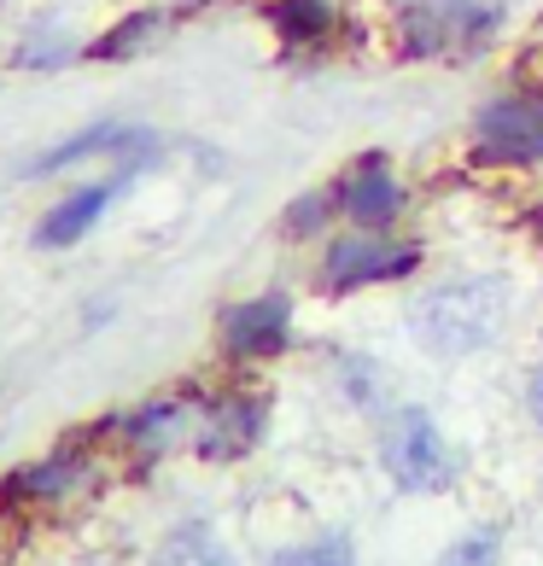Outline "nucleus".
<instances>
[{"label": "nucleus", "instance_id": "11", "mask_svg": "<svg viewBox=\"0 0 543 566\" xmlns=\"http://www.w3.org/2000/svg\"><path fill=\"white\" fill-rule=\"evenodd\" d=\"M258 421H263V415H258V403H246V397H240V403H222L211 415V427H205V444L199 450L205 455H240L258 438Z\"/></svg>", "mask_w": 543, "mask_h": 566}, {"label": "nucleus", "instance_id": "9", "mask_svg": "<svg viewBox=\"0 0 543 566\" xmlns=\"http://www.w3.org/2000/svg\"><path fill=\"white\" fill-rule=\"evenodd\" d=\"M153 146V135L146 129H129V123H94V129H82V135H71L65 146H53L48 158H35L30 164V176H53V170H65V164H76V158H94V153H146Z\"/></svg>", "mask_w": 543, "mask_h": 566}, {"label": "nucleus", "instance_id": "18", "mask_svg": "<svg viewBox=\"0 0 543 566\" xmlns=\"http://www.w3.org/2000/svg\"><path fill=\"white\" fill-rule=\"evenodd\" d=\"M526 403H532V421L543 427V368H532V380H526Z\"/></svg>", "mask_w": 543, "mask_h": 566}, {"label": "nucleus", "instance_id": "10", "mask_svg": "<svg viewBox=\"0 0 543 566\" xmlns=\"http://www.w3.org/2000/svg\"><path fill=\"white\" fill-rule=\"evenodd\" d=\"M263 18L275 24L281 41H292V48H304V41H322L333 30V7L327 0H269Z\"/></svg>", "mask_w": 543, "mask_h": 566}, {"label": "nucleus", "instance_id": "1", "mask_svg": "<svg viewBox=\"0 0 543 566\" xmlns=\"http://www.w3.org/2000/svg\"><path fill=\"white\" fill-rule=\"evenodd\" d=\"M509 322V286L497 275H462L432 286L421 304L409 310V327L432 356H473L485 350Z\"/></svg>", "mask_w": 543, "mask_h": 566}, {"label": "nucleus", "instance_id": "5", "mask_svg": "<svg viewBox=\"0 0 543 566\" xmlns=\"http://www.w3.org/2000/svg\"><path fill=\"white\" fill-rule=\"evenodd\" d=\"M415 263H421V251H415V245L374 240V234H351V240H340V245H327L322 281H327V292H357V286L404 281Z\"/></svg>", "mask_w": 543, "mask_h": 566}, {"label": "nucleus", "instance_id": "4", "mask_svg": "<svg viewBox=\"0 0 543 566\" xmlns=\"http://www.w3.org/2000/svg\"><path fill=\"white\" fill-rule=\"evenodd\" d=\"M473 146L491 164H543V94H497L473 117Z\"/></svg>", "mask_w": 543, "mask_h": 566}, {"label": "nucleus", "instance_id": "17", "mask_svg": "<svg viewBox=\"0 0 543 566\" xmlns=\"http://www.w3.org/2000/svg\"><path fill=\"white\" fill-rule=\"evenodd\" d=\"M327 211H340V205H333L327 193H304L299 205H292L286 228H292V234H304V228H322V222H327Z\"/></svg>", "mask_w": 543, "mask_h": 566}, {"label": "nucleus", "instance_id": "6", "mask_svg": "<svg viewBox=\"0 0 543 566\" xmlns=\"http://www.w3.org/2000/svg\"><path fill=\"white\" fill-rule=\"evenodd\" d=\"M333 199H340V211L357 228H386L391 217L404 211V187H398V176H391V164L380 153H368V158L351 164Z\"/></svg>", "mask_w": 543, "mask_h": 566}, {"label": "nucleus", "instance_id": "2", "mask_svg": "<svg viewBox=\"0 0 543 566\" xmlns=\"http://www.w3.org/2000/svg\"><path fill=\"white\" fill-rule=\"evenodd\" d=\"M509 0H404L398 41L409 59L432 53H473L503 30Z\"/></svg>", "mask_w": 543, "mask_h": 566}, {"label": "nucleus", "instance_id": "12", "mask_svg": "<svg viewBox=\"0 0 543 566\" xmlns=\"http://www.w3.org/2000/svg\"><path fill=\"white\" fill-rule=\"evenodd\" d=\"M153 566H240V560L205 526H181L176 537H164V549L153 555Z\"/></svg>", "mask_w": 543, "mask_h": 566}, {"label": "nucleus", "instance_id": "7", "mask_svg": "<svg viewBox=\"0 0 543 566\" xmlns=\"http://www.w3.org/2000/svg\"><path fill=\"white\" fill-rule=\"evenodd\" d=\"M286 333H292V304L281 292H263V298L222 310V345L234 356H275L286 350Z\"/></svg>", "mask_w": 543, "mask_h": 566}, {"label": "nucleus", "instance_id": "14", "mask_svg": "<svg viewBox=\"0 0 543 566\" xmlns=\"http://www.w3.org/2000/svg\"><path fill=\"white\" fill-rule=\"evenodd\" d=\"M275 566H357V543L345 532H322V537L299 543V549H281Z\"/></svg>", "mask_w": 543, "mask_h": 566}, {"label": "nucleus", "instance_id": "15", "mask_svg": "<svg viewBox=\"0 0 543 566\" xmlns=\"http://www.w3.org/2000/svg\"><path fill=\"white\" fill-rule=\"evenodd\" d=\"M497 555H503V526H479L468 537H456L438 555V566H497Z\"/></svg>", "mask_w": 543, "mask_h": 566}, {"label": "nucleus", "instance_id": "13", "mask_svg": "<svg viewBox=\"0 0 543 566\" xmlns=\"http://www.w3.org/2000/svg\"><path fill=\"white\" fill-rule=\"evenodd\" d=\"M76 479H82V461L76 455H53V461H41V468L12 473L7 485H12V496H65Z\"/></svg>", "mask_w": 543, "mask_h": 566}, {"label": "nucleus", "instance_id": "16", "mask_svg": "<svg viewBox=\"0 0 543 566\" xmlns=\"http://www.w3.org/2000/svg\"><path fill=\"white\" fill-rule=\"evenodd\" d=\"M153 30H164V12H135L129 24H117V30L100 35L94 48H88V59H123V53H135Z\"/></svg>", "mask_w": 543, "mask_h": 566}, {"label": "nucleus", "instance_id": "3", "mask_svg": "<svg viewBox=\"0 0 543 566\" xmlns=\"http://www.w3.org/2000/svg\"><path fill=\"white\" fill-rule=\"evenodd\" d=\"M380 461H386L391 485L415 491V496L450 491V479H456V455L427 409H398L380 427Z\"/></svg>", "mask_w": 543, "mask_h": 566}, {"label": "nucleus", "instance_id": "8", "mask_svg": "<svg viewBox=\"0 0 543 566\" xmlns=\"http://www.w3.org/2000/svg\"><path fill=\"white\" fill-rule=\"evenodd\" d=\"M123 193V181H94V187H82V193H65L53 205L48 217L35 222V245L41 251H59V245H76L88 228L106 217V205Z\"/></svg>", "mask_w": 543, "mask_h": 566}]
</instances>
